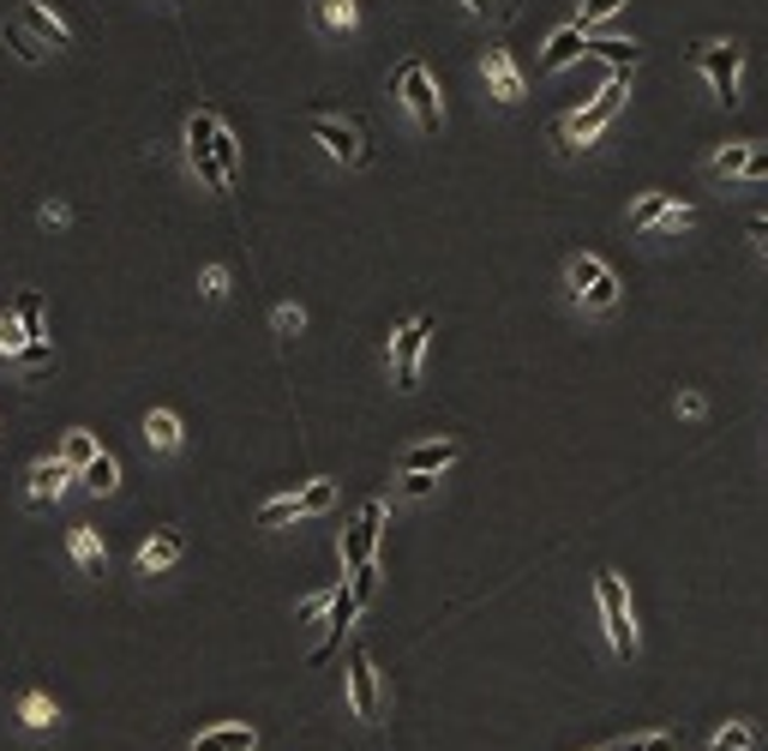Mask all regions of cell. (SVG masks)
<instances>
[{"label":"cell","instance_id":"cell-1","mask_svg":"<svg viewBox=\"0 0 768 751\" xmlns=\"http://www.w3.org/2000/svg\"><path fill=\"white\" fill-rule=\"evenodd\" d=\"M624 91H631V67H612V79L595 91V103H583L576 114H565V121L553 126V138H558L565 150L588 145V138H600V133H607V121L624 109Z\"/></svg>","mask_w":768,"mask_h":751},{"label":"cell","instance_id":"cell-2","mask_svg":"<svg viewBox=\"0 0 768 751\" xmlns=\"http://www.w3.org/2000/svg\"><path fill=\"white\" fill-rule=\"evenodd\" d=\"M595 602H600V619H607V638L624 661L636 655V626H631V602H624V583L619 571H595Z\"/></svg>","mask_w":768,"mask_h":751},{"label":"cell","instance_id":"cell-3","mask_svg":"<svg viewBox=\"0 0 768 751\" xmlns=\"http://www.w3.org/2000/svg\"><path fill=\"white\" fill-rule=\"evenodd\" d=\"M216 126H223V121H216L211 109H199V114L187 121V162H192V175H199V181L211 187V193H228V175L216 169V150H211Z\"/></svg>","mask_w":768,"mask_h":751},{"label":"cell","instance_id":"cell-4","mask_svg":"<svg viewBox=\"0 0 768 751\" xmlns=\"http://www.w3.org/2000/svg\"><path fill=\"white\" fill-rule=\"evenodd\" d=\"M396 97L408 103V114H415L427 133H439V121H444V109H439V85H432V72H427V60H408L403 72H396Z\"/></svg>","mask_w":768,"mask_h":751},{"label":"cell","instance_id":"cell-5","mask_svg":"<svg viewBox=\"0 0 768 751\" xmlns=\"http://www.w3.org/2000/svg\"><path fill=\"white\" fill-rule=\"evenodd\" d=\"M697 67H702V79L714 85V97L733 109L738 103V72H745V48H738V43H702L697 48Z\"/></svg>","mask_w":768,"mask_h":751},{"label":"cell","instance_id":"cell-6","mask_svg":"<svg viewBox=\"0 0 768 751\" xmlns=\"http://www.w3.org/2000/svg\"><path fill=\"white\" fill-rule=\"evenodd\" d=\"M571 289H576V301L595 307V313H607L612 301H619V277H612L607 259H595V253H576L571 259Z\"/></svg>","mask_w":768,"mask_h":751},{"label":"cell","instance_id":"cell-7","mask_svg":"<svg viewBox=\"0 0 768 751\" xmlns=\"http://www.w3.org/2000/svg\"><path fill=\"white\" fill-rule=\"evenodd\" d=\"M427 337H432V320H408L391 343V373H396V391H415L420 379V355H427Z\"/></svg>","mask_w":768,"mask_h":751},{"label":"cell","instance_id":"cell-8","mask_svg":"<svg viewBox=\"0 0 768 751\" xmlns=\"http://www.w3.org/2000/svg\"><path fill=\"white\" fill-rule=\"evenodd\" d=\"M306 133H313L318 145H325V157H337L342 169L366 162V138H361V126H354V121H325V114H318V121L306 126Z\"/></svg>","mask_w":768,"mask_h":751},{"label":"cell","instance_id":"cell-9","mask_svg":"<svg viewBox=\"0 0 768 751\" xmlns=\"http://www.w3.org/2000/svg\"><path fill=\"white\" fill-rule=\"evenodd\" d=\"M354 614H361V595H354V583H337V590H330V619H325L330 631H325V643L313 649V668H318V661H330V655L342 649V631L354 626Z\"/></svg>","mask_w":768,"mask_h":751},{"label":"cell","instance_id":"cell-10","mask_svg":"<svg viewBox=\"0 0 768 751\" xmlns=\"http://www.w3.org/2000/svg\"><path fill=\"white\" fill-rule=\"evenodd\" d=\"M379 524H384V500H366L361 517L349 524V536H342V559H349V565H366V559L379 553Z\"/></svg>","mask_w":768,"mask_h":751},{"label":"cell","instance_id":"cell-11","mask_svg":"<svg viewBox=\"0 0 768 751\" xmlns=\"http://www.w3.org/2000/svg\"><path fill=\"white\" fill-rule=\"evenodd\" d=\"M481 72H486V91H493L498 103H522V72H517V60H510L498 43L481 48Z\"/></svg>","mask_w":768,"mask_h":751},{"label":"cell","instance_id":"cell-12","mask_svg":"<svg viewBox=\"0 0 768 751\" xmlns=\"http://www.w3.org/2000/svg\"><path fill=\"white\" fill-rule=\"evenodd\" d=\"M12 19H19L24 31H31L36 43H43V48H72V31H67V24H60L55 12L43 7V0H19V12H12Z\"/></svg>","mask_w":768,"mask_h":751},{"label":"cell","instance_id":"cell-13","mask_svg":"<svg viewBox=\"0 0 768 751\" xmlns=\"http://www.w3.org/2000/svg\"><path fill=\"white\" fill-rule=\"evenodd\" d=\"M349 704H354V716H361V721L379 716V673H373V661H366L361 649L349 655Z\"/></svg>","mask_w":768,"mask_h":751},{"label":"cell","instance_id":"cell-14","mask_svg":"<svg viewBox=\"0 0 768 751\" xmlns=\"http://www.w3.org/2000/svg\"><path fill=\"white\" fill-rule=\"evenodd\" d=\"M67 481H79L60 457H43V463H31V505H55L60 493H67Z\"/></svg>","mask_w":768,"mask_h":751},{"label":"cell","instance_id":"cell-15","mask_svg":"<svg viewBox=\"0 0 768 751\" xmlns=\"http://www.w3.org/2000/svg\"><path fill=\"white\" fill-rule=\"evenodd\" d=\"M583 55H588V31H583V24H565V31L546 36L541 67H546V72H558V67H571V60H583Z\"/></svg>","mask_w":768,"mask_h":751},{"label":"cell","instance_id":"cell-16","mask_svg":"<svg viewBox=\"0 0 768 751\" xmlns=\"http://www.w3.org/2000/svg\"><path fill=\"white\" fill-rule=\"evenodd\" d=\"M451 463H456V439H420L403 451V469H420V475H439Z\"/></svg>","mask_w":768,"mask_h":751},{"label":"cell","instance_id":"cell-17","mask_svg":"<svg viewBox=\"0 0 768 751\" xmlns=\"http://www.w3.org/2000/svg\"><path fill=\"white\" fill-rule=\"evenodd\" d=\"M181 553H187V536H181V529H157V536L138 547V571H169Z\"/></svg>","mask_w":768,"mask_h":751},{"label":"cell","instance_id":"cell-18","mask_svg":"<svg viewBox=\"0 0 768 751\" xmlns=\"http://www.w3.org/2000/svg\"><path fill=\"white\" fill-rule=\"evenodd\" d=\"M313 19H318V31L349 36L354 24H361V7H354V0H313Z\"/></svg>","mask_w":768,"mask_h":751},{"label":"cell","instance_id":"cell-19","mask_svg":"<svg viewBox=\"0 0 768 751\" xmlns=\"http://www.w3.org/2000/svg\"><path fill=\"white\" fill-rule=\"evenodd\" d=\"M252 746H259V733L240 728V721H228V728H211V733H199V740H192V751H252Z\"/></svg>","mask_w":768,"mask_h":751},{"label":"cell","instance_id":"cell-20","mask_svg":"<svg viewBox=\"0 0 768 751\" xmlns=\"http://www.w3.org/2000/svg\"><path fill=\"white\" fill-rule=\"evenodd\" d=\"M588 55H600L607 67H631L636 72V60H643V48L631 43V36H588Z\"/></svg>","mask_w":768,"mask_h":751},{"label":"cell","instance_id":"cell-21","mask_svg":"<svg viewBox=\"0 0 768 751\" xmlns=\"http://www.w3.org/2000/svg\"><path fill=\"white\" fill-rule=\"evenodd\" d=\"M79 481H84V487H91V493H97V500H102V493H114V487H121V463H114V457H109V451H97V457H91V463H84V469H79Z\"/></svg>","mask_w":768,"mask_h":751},{"label":"cell","instance_id":"cell-22","mask_svg":"<svg viewBox=\"0 0 768 751\" xmlns=\"http://www.w3.org/2000/svg\"><path fill=\"white\" fill-rule=\"evenodd\" d=\"M12 320H19V330H24L31 343L48 337V330H43V295H36V289H24V295L12 301Z\"/></svg>","mask_w":768,"mask_h":751},{"label":"cell","instance_id":"cell-23","mask_svg":"<svg viewBox=\"0 0 768 751\" xmlns=\"http://www.w3.org/2000/svg\"><path fill=\"white\" fill-rule=\"evenodd\" d=\"M72 559H79V565L91 571V578H102V541H97V529H91V524L72 529Z\"/></svg>","mask_w":768,"mask_h":751},{"label":"cell","instance_id":"cell-24","mask_svg":"<svg viewBox=\"0 0 768 751\" xmlns=\"http://www.w3.org/2000/svg\"><path fill=\"white\" fill-rule=\"evenodd\" d=\"M145 439L157 445V451H174V445H181V422H174L169 410H150V422H145Z\"/></svg>","mask_w":768,"mask_h":751},{"label":"cell","instance_id":"cell-25","mask_svg":"<svg viewBox=\"0 0 768 751\" xmlns=\"http://www.w3.org/2000/svg\"><path fill=\"white\" fill-rule=\"evenodd\" d=\"M91 457H97V433H84V427H79V433H67V445H60V463H67L72 475H79V469L91 463Z\"/></svg>","mask_w":768,"mask_h":751},{"label":"cell","instance_id":"cell-26","mask_svg":"<svg viewBox=\"0 0 768 751\" xmlns=\"http://www.w3.org/2000/svg\"><path fill=\"white\" fill-rule=\"evenodd\" d=\"M301 517V493H289V500H271V505H259V517L252 524L259 529H283V524H294Z\"/></svg>","mask_w":768,"mask_h":751},{"label":"cell","instance_id":"cell-27","mask_svg":"<svg viewBox=\"0 0 768 751\" xmlns=\"http://www.w3.org/2000/svg\"><path fill=\"white\" fill-rule=\"evenodd\" d=\"M619 12H624V0H583V7H576V24H583V31H600V24L619 19Z\"/></svg>","mask_w":768,"mask_h":751},{"label":"cell","instance_id":"cell-28","mask_svg":"<svg viewBox=\"0 0 768 751\" xmlns=\"http://www.w3.org/2000/svg\"><path fill=\"white\" fill-rule=\"evenodd\" d=\"M330 500H337V481H306V487H301V517L330 512Z\"/></svg>","mask_w":768,"mask_h":751},{"label":"cell","instance_id":"cell-29","mask_svg":"<svg viewBox=\"0 0 768 751\" xmlns=\"http://www.w3.org/2000/svg\"><path fill=\"white\" fill-rule=\"evenodd\" d=\"M7 48H12V55H19V60H43V55H48V48L36 43V36L24 31L19 19H7Z\"/></svg>","mask_w":768,"mask_h":751},{"label":"cell","instance_id":"cell-30","mask_svg":"<svg viewBox=\"0 0 768 751\" xmlns=\"http://www.w3.org/2000/svg\"><path fill=\"white\" fill-rule=\"evenodd\" d=\"M19 716H24V728H55V697L31 692V697L19 704Z\"/></svg>","mask_w":768,"mask_h":751},{"label":"cell","instance_id":"cell-31","mask_svg":"<svg viewBox=\"0 0 768 751\" xmlns=\"http://www.w3.org/2000/svg\"><path fill=\"white\" fill-rule=\"evenodd\" d=\"M667 205H673V199H667V193H648V199H643V205H636V211H631V235H643V228H655V223H660V216H667Z\"/></svg>","mask_w":768,"mask_h":751},{"label":"cell","instance_id":"cell-32","mask_svg":"<svg viewBox=\"0 0 768 751\" xmlns=\"http://www.w3.org/2000/svg\"><path fill=\"white\" fill-rule=\"evenodd\" d=\"M211 150H216V169L235 181V162H240V138L228 133V126H216V138H211Z\"/></svg>","mask_w":768,"mask_h":751},{"label":"cell","instance_id":"cell-33","mask_svg":"<svg viewBox=\"0 0 768 751\" xmlns=\"http://www.w3.org/2000/svg\"><path fill=\"white\" fill-rule=\"evenodd\" d=\"M745 157H750V145H726V150H714L709 169L721 175V181H733V175H745Z\"/></svg>","mask_w":768,"mask_h":751},{"label":"cell","instance_id":"cell-34","mask_svg":"<svg viewBox=\"0 0 768 751\" xmlns=\"http://www.w3.org/2000/svg\"><path fill=\"white\" fill-rule=\"evenodd\" d=\"M709 751H750V721H726V728L709 740Z\"/></svg>","mask_w":768,"mask_h":751},{"label":"cell","instance_id":"cell-35","mask_svg":"<svg viewBox=\"0 0 768 751\" xmlns=\"http://www.w3.org/2000/svg\"><path fill=\"white\" fill-rule=\"evenodd\" d=\"M678 740L673 733H643V740H619V746H607V751H673Z\"/></svg>","mask_w":768,"mask_h":751},{"label":"cell","instance_id":"cell-36","mask_svg":"<svg viewBox=\"0 0 768 751\" xmlns=\"http://www.w3.org/2000/svg\"><path fill=\"white\" fill-rule=\"evenodd\" d=\"M24 330H19V320H0V355H24Z\"/></svg>","mask_w":768,"mask_h":751},{"label":"cell","instance_id":"cell-37","mask_svg":"<svg viewBox=\"0 0 768 751\" xmlns=\"http://www.w3.org/2000/svg\"><path fill=\"white\" fill-rule=\"evenodd\" d=\"M432 481H439V475H420V469H403V493H408V500H427V493H432Z\"/></svg>","mask_w":768,"mask_h":751},{"label":"cell","instance_id":"cell-38","mask_svg":"<svg viewBox=\"0 0 768 751\" xmlns=\"http://www.w3.org/2000/svg\"><path fill=\"white\" fill-rule=\"evenodd\" d=\"M24 367H31V373H43L48 361H55V349H48V343H24V355H19Z\"/></svg>","mask_w":768,"mask_h":751},{"label":"cell","instance_id":"cell-39","mask_svg":"<svg viewBox=\"0 0 768 751\" xmlns=\"http://www.w3.org/2000/svg\"><path fill=\"white\" fill-rule=\"evenodd\" d=\"M223 295H228V271L211 265V271H204V301H223Z\"/></svg>","mask_w":768,"mask_h":751},{"label":"cell","instance_id":"cell-40","mask_svg":"<svg viewBox=\"0 0 768 751\" xmlns=\"http://www.w3.org/2000/svg\"><path fill=\"white\" fill-rule=\"evenodd\" d=\"M690 223H697V211H690V205H667V216H660L667 235H678V228H690Z\"/></svg>","mask_w":768,"mask_h":751},{"label":"cell","instance_id":"cell-41","mask_svg":"<svg viewBox=\"0 0 768 751\" xmlns=\"http://www.w3.org/2000/svg\"><path fill=\"white\" fill-rule=\"evenodd\" d=\"M271 325L283 330V337H294V330L306 325V313H301V307H276V313H271Z\"/></svg>","mask_w":768,"mask_h":751},{"label":"cell","instance_id":"cell-42","mask_svg":"<svg viewBox=\"0 0 768 751\" xmlns=\"http://www.w3.org/2000/svg\"><path fill=\"white\" fill-rule=\"evenodd\" d=\"M745 175H750V181H768V150H750V157H745Z\"/></svg>","mask_w":768,"mask_h":751},{"label":"cell","instance_id":"cell-43","mask_svg":"<svg viewBox=\"0 0 768 751\" xmlns=\"http://www.w3.org/2000/svg\"><path fill=\"white\" fill-rule=\"evenodd\" d=\"M678 415H702V391H678Z\"/></svg>","mask_w":768,"mask_h":751},{"label":"cell","instance_id":"cell-44","mask_svg":"<svg viewBox=\"0 0 768 751\" xmlns=\"http://www.w3.org/2000/svg\"><path fill=\"white\" fill-rule=\"evenodd\" d=\"M318 614H330V595H313V602H301V619H318Z\"/></svg>","mask_w":768,"mask_h":751},{"label":"cell","instance_id":"cell-45","mask_svg":"<svg viewBox=\"0 0 768 751\" xmlns=\"http://www.w3.org/2000/svg\"><path fill=\"white\" fill-rule=\"evenodd\" d=\"M43 223L60 228V223H67V205H55V199H48V205H43Z\"/></svg>","mask_w":768,"mask_h":751},{"label":"cell","instance_id":"cell-46","mask_svg":"<svg viewBox=\"0 0 768 751\" xmlns=\"http://www.w3.org/2000/svg\"><path fill=\"white\" fill-rule=\"evenodd\" d=\"M750 240H763V253H768V216H750Z\"/></svg>","mask_w":768,"mask_h":751},{"label":"cell","instance_id":"cell-47","mask_svg":"<svg viewBox=\"0 0 768 751\" xmlns=\"http://www.w3.org/2000/svg\"><path fill=\"white\" fill-rule=\"evenodd\" d=\"M463 7H468V12H493L498 0H463Z\"/></svg>","mask_w":768,"mask_h":751}]
</instances>
